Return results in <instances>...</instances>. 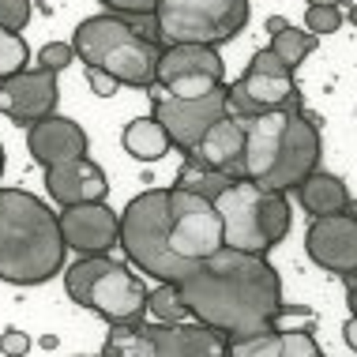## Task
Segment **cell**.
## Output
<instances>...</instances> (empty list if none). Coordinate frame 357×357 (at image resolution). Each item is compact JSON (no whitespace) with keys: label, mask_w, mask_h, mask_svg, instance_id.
<instances>
[{"label":"cell","mask_w":357,"mask_h":357,"mask_svg":"<svg viewBox=\"0 0 357 357\" xmlns=\"http://www.w3.org/2000/svg\"><path fill=\"white\" fill-rule=\"evenodd\" d=\"M72 45L86 68L109 72L121 86H136V91L158 86L162 45L143 31H136L124 15L109 12V15L83 19L72 34Z\"/></svg>","instance_id":"obj_4"},{"label":"cell","mask_w":357,"mask_h":357,"mask_svg":"<svg viewBox=\"0 0 357 357\" xmlns=\"http://www.w3.org/2000/svg\"><path fill=\"white\" fill-rule=\"evenodd\" d=\"M86 83H91V91L98 94V98H113V94L121 91V83L102 68H86Z\"/></svg>","instance_id":"obj_33"},{"label":"cell","mask_w":357,"mask_h":357,"mask_svg":"<svg viewBox=\"0 0 357 357\" xmlns=\"http://www.w3.org/2000/svg\"><path fill=\"white\" fill-rule=\"evenodd\" d=\"M350 23H354V26H357V4H354V8H350Z\"/></svg>","instance_id":"obj_39"},{"label":"cell","mask_w":357,"mask_h":357,"mask_svg":"<svg viewBox=\"0 0 357 357\" xmlns=\"http://www.w3.org/2000/svg\"><path fill=\"white\" fill-rule=\"evenodd\" d=\"M0 173H4V143H0Z\"/></svg>","instance_id":"obj_40"},{"label":"cell","mask_w":357,"mask_h":357,"mask_svg":"<svg viewBox=\"0 0 357 357\" xmlns=\"http://www.w3.org/2000/svg\"><path fill=\"white\" fill-rule=\"evenodd\" d=\"M86 147H91L86 132L75 121L61 117V113H53V117H45V121L26 128V151H31V158L38 166H56V162L83 158Z\"/></svg>","instance_id":"obj_18"},{"label":"cell","mask_w":357,"mask_h":357,"mask_svg":"<svg viewBox=\"0 0 357 357\" xmlns=\"http://www.w3.org/2000/svg\"><path fill=\"white\" fill-rule=\"evenodd\" d=\"M215 207L222 215L226 245L256 256H267L278 241H286L289 222H294L286 192L264 188L248 177H237L226 192H218Z\"/></svg>","instance_id":"obj_7"},{"label":"cell","mask_w":357,"mask_h":357,"mask_svg":"<svg viewBox=\"0 0 357 357\" xmlns=\"http://www.w3.org/2000/svg\"><path fill=\"white\" fill-rule=\"evenodd\" d=\"M286 26H289V19H282V15H271V19H267V31H271V38L282 34Z\"/></svg>","instance_id":"obj_37"},{"label":"cell","mask_w":357,"mask_h":357,"mask_svg":"<svg viewBox=\"0 0 357 357\" xmlns=\"http://www.w3.org/2000/svg\"><path fill=\"white\" fill-rule=\"evenodd\" d=\"M286 105H301L294 68L278 61V53L267 45L248 61L245 75L229 83V117H259V113L286 109Z\"/></svg>","instance_id":"obj_9"},{"label":"cell","mask_w":357,"mask_h":357,"mask_svg":"<svg viewBox=\"0 0 357 357\" xmlns=\"http://www.w3.org/2000/svg\"><path fill=\"white\" fill-rule=\"evenodd\" d=\"M151 117H158L162 128L169 132V139L188 154L204 143V136L222 117H229V86L222 83L218 91L204 94V98H173V94L154 98Z\"/></svg>","instance_id":"obj_12"},{"label":"cell","mask_w":357,"mask_h":357,"mask_svg":"<svg viewBox=\"0 0 357 357\" xmlns=\"http://www.w3.org/2000/svg\"><path fill=\"white\" fill-rule=\"evenodd\" d=\"M26 61H31L26 38L19 34V31H4V26H0V83L12 79L15 72H23Z\"/></svg>","instance_id":"obj_25"},{"label":"cell","mask_w":357,"mask_h":357,"mask_svg":"<svg viewBox=\"0 0 357 357\" xmlns=\"http://www.w3.org/2000/svg\"><path fill=\"white\" fill-rule=\"evenodd\" d=\"M177 286L185 294L188 312L218 327L229 342L275 331L278 316L286 312L282 282H278V271L267 264V256L241 252L229 245L199 259L196 271Z\"/></svg>","instance_id":"obj_1"},{"label":"cell","mask_w":357,"mask_h":357,"mask_svg":"<svg viewBox=\"0 0 357 357\" xmlns=\"http://www.w3.org/2000/svg\"><path fill=\"white\" fill-rule=\"evenodd\" d=\"M75 61V45L68 42H50L38 50V68H50V72H64Z\"/></svg>","instance_id":"obj_30"},{"label":"cell","mask_w":357,"mask_h":357,"mask_svg":"<svg viewBox=\"0 0 357 357\" xmlns=\"http://www.w3.org/2000/svg\"><path fill=\"white\" fill-rule=\"evenodd\" d=\"M31 23V0H0V26L4 31H26Z\"/></svg>","instance_id":"obj_31"},{"label":"cell","mask_w":357,"mask_h":357,"mask_svg":"<svg viewBox=\"0 0 357 357\" xmlns=\"http://www.w3.org/2000/svg\"><path fill=\"white\" fill-rule=\"evenodd\" d=\"M102 354L105 357H151L139 324L136 327H113L109 339H105V346H102Z\"/></svg>","instance_id":"obj_26"},{"label":"cell","mask_w":357,"mask_h":357,"mask_svg":"<svg viewBox=\"0 0 357 357\" xmlns=\"http://www.w3.org/2000/svg\"><path fill=\"white\" fill-rule=\"evenodd\" d=\"M248 0H158L154 23L166 45H226L248 26Z\"/></svg>","instance_id":"obj_8"},{"label":"cell","mask_w":357,"mask_h":357,"mask_svg":"<svg viewBox=\"0 0 357 357\" xmlns=\"http://www.w3.org/2000/svg\"><path fill=\"white\" fill-rule=\"evenodd\" d=\"M234 173H222V169H211L207 162H199L196 154H185V166L177 173V188H188L196 196H207V199H218V192H226L234 185Z\"/></svg>","instance_id":"obj_22"},{"label":"cell","mask_w":357,"mask_h":357,"mask_svg":"<svg viewBox=\"0 0 357 357\" xmlns=\"http://www.w3.org/2000/svg\"><path fill=\"white\" fill-rule=\"evenodd\" d=\"M241 121L248 128L241 177L275 192H289L320 169V154H324L320 121L312 113H305L301 105H286V109H271Z\"/></svg>","instance_id":"obj_2"},{"label":"cell","mask_w":357,"mask_h":357,"mask_svg":"<svg viewBox=\"0 0 357 357\" xmlns=\"http://www.w3.org/2000/svg\"><path fill=\"white\" fill-rule=\"evenodd\" d=\"M226 83V64L215 45H166L158 61V86L173 98H204Z\"/></svg>","instance_id":"obj_11"},{"label":"cell","mask_w":357,"mask_h":357,"mask_svg":"<svg viewBox=\"0 0 357 357\" xmlns=\"http://www.w3.org/2000/svg\"><path fill=\"white\" fill-rule=\"evenodd\" d=\"M339 26H342V12H339V8H331V4H308L305 31H312L316 38H320V34H335Z\"/></svg>","instance_id":"obj_28"},{"label":"cell","mask_w":357,"mask_h":357,"mask_svg":"<svg viewBox=\"0 0 357 357\" xmlns=\"http://www.w3.org/2000/svg\"><path fill=\"white\" fill-rule=\"evenodd\" d=\"M151 357H229V339L204 320L139 324Z\"/></svg>","instance_id":"obj_15"},{"label":"cell","mask_w":357,"mask_h":357,"mask_svg":"<svg viewBox=\"0 0 357 357\" xmlns=\"http://www.w3.org/2000/svg\"><path fill=\"white\" fill-rule=\"evenodd\" d=\"M169 147H173V139H169V132L162 128L158 117H136L128 128H124V151H128L132 158H139V162L166 158Z\"/></svg>","instance_id":"obj_21"},{"label":"cell","mask_w":357,"mask_h":357,"mask_svg":"<svg viewBox=\"0 0 357 357\" xmlns=\"http://www.w3.org/2000/svg\"><path fill=\"white\" fill-rule=\"evenodd\" d=\"M305 252L320 271L331 275H357V215L339 211V215H320L305 229Z\"/></svg>","instance_id":"obj_13"},{"label":"cell","mask_w":357,"mask_h":357,"mask_svg":"<svg viewBox=\"0 0 357 357\" xmlns=\"http://www.w3.org/2000/svg\"><path fill=\"white\" fill-rule=\"evenodd\" d=\"M26 350H31V339H26V331H4L0 335V354L4 357H23Z\"/></svg>","instance_id":"obj_34"},{"label":"cell","mask_w":357,"mask_h":357,"mask_svg":"<svg viewBox=\"0 0 357 357\" xmlns=\"http://www.w3.org/2000/svg\"><path fill=\"white\" fill-rule=\"evenodd\" d=\"M121 248L128 264L154 282H185L196 271V259L173 248L169 188H147L121 211Z\"/></svg>","instance_id":"obj_5"},{"label":"cell","mask_w":357,"mask_h":357,"mask_svg":"<svg viewBox=\"0 0 357 357\" xmlns=\"http://www.w3.org/2000/svg\"><path fill=\"white\" fill-rule=\"evenodd\" d=\"M56 102H61V86H56V72L50 68H23L0 83V113L19 128L53 117Z\"/></svg>","instance_id":"obj_14"},{"label":"cell","mask_w":357,"mask_h":357,"mask_svg":"<svg viewBox=\"0 0 357 357\" xmlns=\"http://www.w3.org/2000/svg\"><path fill=\"white\" fill-rule=\"evenodd\" d=\"M271 50L278 53V61H286L289 68L297 72V64L316 50V34L312 31H297V26H286L282 34L271 38Z\"/></svg>","instance_id":"obj_24"},{"label":"cell","mask_w":357,"mask_h":357,"mask_svg":"<svg viewBox=\"0 0 357 357\" xmlns=\"http://www.w3.org/2000/svg\"><path fill=\"white\" fill-rule=\"evenodd\" d=\"M64 289L75 305L98 312L109 327H136L147 316V286L128 264L102 256H83L64 271Z\"/></svg>","instance_id":"obj_6"},{"label":"cell","mask_w":357,"mask_h":357,"mask_svg":"<svg viewBox=\"0 0 357 357\" xmlns=\"http://www.w3.org/2000/svg\"><path fill=\"white\" fill-rule=\"evenodd\" d=\"M169 211H173V248L185 259H207L226 245L222 234V215L215 199L196 196L188 188H169Z\"/></svg>","instance_id":"obj_10"},{"label":"cell","mask_w":357,"mask_h":357,"mask_svg":"<svg viewBox=\"0 0 357 357\" xmlns=\"http://www.w3.org/2000/svg\"><path fill=\"white\" fill-rule=\"evenodd\" d=\"M98 4H105L113 15H154V8H158V0H98Z\"/></svg>","instance_id":"obj_32"},{"label":"cell","mask_w":357,"mask_h":357,"mask_svg":"<svg viewBox=\"0 0 357 357\" xmlns=\"http://www.w3.org/2000/svg\"><path fill=\"white\" fill-rule=\"evenodd\" d=\"M297 199H301V207H305L312 218H320V215H339V211H346V204H350V188H346L342 177L316 169L312 177H305L301 185H297Z\"/></svg>","instance_id":"obj_20"},{"label":"cell","mask_w":357,"mask_h":357,"mask_svg":"<svg viewBox=\"0 0 357 357\" xmlns=\"http://www.w3.org/2000/svg\"><path fill=\"white\" fill-rule=\"evenodd\" d=\"M45 192H50L61 207L98 204V199L109 196V181H105V169L98 166V162H91L83 154V158L45 166Z\"/></svg>","instance_id":"obj_17"},{"label":"cell","mask_w":357,"mask_h":357,"mask_svg":"<svg viewBox=\"0 0 357 357\" xmlns=\"http://www.w3.org/2000/svg\"><path fill=\"white\" fill-rule=\"evenodd\" d=\"M346 297H350V301H346L350 312L357 316V275H346Z\"/></svg>","instance_id":"obj_36"},{"label":"cell","mask_w":357,"mask_h":357,"mask_svg":"<svg viewBox=\"0 0 357 357\" xmlns=\"http://www.w3.org/2000/svg\"><path fill=\"white\" fill-rule=\"evenodd\" d=\"M245 147H248V128L241 117H222L215 128L204 136V143H199L196 154L199 162H207L211 169H222V173H234V177H241V166H245Z\"/></svg>","instance_id":"obj_19"},{"label":"cell","mask_w":357,"mask_h":357,"mask_svg":"<svg viewBox=\"0 0 357 357\" xmlns=\"http://www.w3.org/2000/svg\"><path fill=\"white\" fill-rule=\"evenodd\" d=\"M61 218L26 188H0V282L42 286L64 271Z\"/></svg>","instance_id":"obj_3"},{"label":"cell","mask_w":357,"mask_h":357,"mask_svg":"<svg viewBox=\"0 0 357 357\" xmlns=\"http://www.w3.org/2000/svg\"><path fill=\"white\" fill-rule=\"evenodd\" d=\"M278 335H282V357H320L324 354L320 342H316V335L308 331V327L305 331L294 327V331H278Z\"/></svg>","instance_id":"obj_29"},{"label":"cell","mask_w":357,"mask_h":357,"mask_svg":"<svg viewBox=\"0 0 357 357\" xmlns=\"http://www.w3.org/2000/svg\"><path fill=\"white\" fill-rule=\"evenodd\" d=\"M229 357H282V335L264 331V335H248V339L229 342Z\"/></svg>","instance_id":"obj_27"},{"label":"cell","mask_w":357,"mask_h":357,"mask_svg":"<svg viewBox=\"0 0 357 357\" xmlns=\"http://www.w3.org/2000/svg\"><path fill=\"white\" fill-rule=\"evenodd\" d=\"M147 312H154V320H162V324H181V320L192 316L177 282H158V289H151Z\"/></svg>","instance_id":"obj_23"},{"label":"cell","mask_w":357,"mask_h":357,"mask_svg":"<svg viewBox=\"0 0 357 357\" xmlns=\"http://www.w3.org/2000/svg\"><path fill=\"white\" fill-rule=\"evenodd\" d=\"M56 218H61V234L68 241V248H75L79 256H102L121 245V218L113 207H105V199L72 204Z\"/></svg>","instance_id":"obj_16"},{"label":"cell","mask_w":357,"mask_h":357,"mask_svg":"<svg viewBox=\"0 0 357 357\" xmlns=\"http://www.w3.org/2000/svg\"><path fill=\"white\" fill-rule=\"evenodd\" d=\"M342 339H346V346L357 354V316H354V312H350V320L342 324Z\"/></svg>","instance_id":"obj_35"},{"label":"cell","mask_w":357,"mask_h":357,"mask_svg":"<svg viewBox=\"0 0 357 357\" xmlns=\"http://www.w3.org/2000/svg\"><path fill=\"white\" fill-rule=\"evenodd\" d=\"M308 4H331V8H339L342 0H308Z\"/></svg>","instance_id":"obj_38"}]
</instances>
